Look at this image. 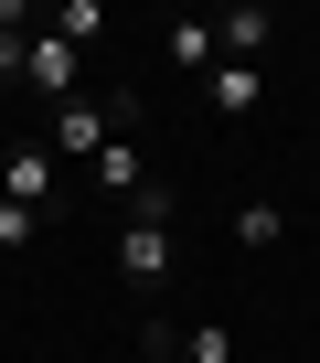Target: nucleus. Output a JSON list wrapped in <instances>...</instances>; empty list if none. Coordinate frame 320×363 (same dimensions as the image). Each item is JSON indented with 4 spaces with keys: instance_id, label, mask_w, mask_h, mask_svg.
I'll use <instances>...</instances> for the list:
<instances>
[{
    "instance_id": "nucleus-1",
    "label": "nucleus",
    "mask_w": 320,
    "mask_h": 363,
    "mask_svg": "<svg viewBox=\"0 0 320 363\" xmlns=\"http://www.w3.org/2000/svg\"><path fill=\"white\" fill-rule=\"evenodd\" d=\"M128 118H139V96H64V107H54V128H43V150L86 171V160H96V150L128 128Z\"/></svg>"
},
{
    "instance_id": "nucleus-2",
    "label": "nucleus",
    "mask_w": 320,
    "mask_h": 363,
    "mask_svg": "<svg viewBox=\"0 0 320 363\" xmlns=\"http://www.w3.org/2000/svg\"><path fill=\"white\" fill-rule=\"evenodd\" d=\"M118 267H128L139 289H171V278H182V235L160 225V214H128V225H118Z\"/></svg>"
},
{
    "instance_id": "nucleus-3",
    "label": "nucleus",
    "mask_w": 320,
    "mask_h": 363,
    "mask_svg": "<svg viewBox=\"0 0 320 363\" xmlns=\"http://www.w3.org/2000/svg\"><path fill=\"white\" fill-rule=\"evenodd\" d=\"M54 193H64V160H54L43 139L0 150V203H33V214H54Z\"/></svg>"
},
{
    "instance_id": "nucleus-4",
    "label": "nucleus",
    "mask_w": 320,
    "mask_h": 363,
    "mask_svg": "<svg viewBox=\"0 0 320 363\" xmlns=\"http://www.w3.org/2000/svg\"><path fill=\"white\" fill-rule=\"evenodd\" d=\"M33 96H86V43H64V33H33V75H22Z\"/></svg>"
},
{
    "instance_id": "nucleus-5",
    "label": "nucleus",
    "mask_w": 320,
    "mask_h": 363,
    "mask_svg": "<svg viewBox=\"0 0 320 363\" xmlns=\"http://www.w3.org/2000/svg\"><path fill=\"white\" fill-rule=\"evenodd\" d=\"M86 182H96V193H118V203H139V193H149V150H139V139L118 128V139H107V150L86 160Z\"/></svg>"
},
{
    "instance_id": "nucleus-6",
    "label": "nucleus",
    "mask_w": 320,
    "mask_h": 363,
    "mask_svg": "<svg viewBox=\"0 0 320 363\" xmlns=\"http://www.w3.org/2000/svg\"><path fill=\"white\" fill-rule=\"evenodd\" d=\"M214 43H224V65H256V54L278 43V11H267V0H235V11L214 22Z\"/></svg>"
},
{
    "instance_id": "nucleus-7",
    "label": "nucleus",
    "mask_w": 320,
    "mask_h": 363,
    "mask_svg": "<svg viewBox=\"0 0 320 363\" xmlns=\"http://www.w3.org/2000/svg\"><path fill=\"white\" fill-rule=\"evenodd\" d=\"M203 96H214V118H256V96H267V65H214V75H203Z\"/></svg>"
},
{
    "instance_id": "nucleus-8",
    "label": "nucleus",
    "mask_w": 320,
    "mask_h": 363,
    "mask_svg": "<svg viewBox=\"0 0 320 363\" xmlns=\"http://www.w3.org/2000/svg\"><path fill=\"white\" fill-rule=\"evenodd\" d=\"M160 43H171V65H182V75H214V65H224V43H214V22H171Z\"/></svg>"
},
{
    "instance_id": "nucleus-9",
    "label": "nucleus",
    "mask_w": 320,
    "mask_h": 363,
    "mask_svg": "<svg viewBox=\"0 0 320 363\" xmlns=\"http://www.w3.org/2000/svg\"><path fill=\"white\" fill-rule=\"evenodd\" d=\"M235 246H246V257H278V246H288V214H278V203H235Z\"/></svg>"
},
{
    "instance_id": "nucleus-10",
    "label": "nucleus",
    "mask_w": 320,
    "mask_h": 363,
    "mask_svg": "<svg viewBox=\"0 0 320 363\" xmlns=\"http://www.w3.org/2000/svg\"><path fill=\"white\" fill-rule=\"evenodd\" d=\"M33 11H22V0H0V86H22L33 75V33H22Z\"/></svg>"
},
{
    "instance_id": "nucleus-11",
    "label": "nucleus",
    "mask_w": 320,
    "mask_h": 363,
    "mask_svg": "<svg viewBox=\"0 0 320 363\" xmlns=\"http://www.w3.org/2000/svg\"><path fill=\"white\" fill-rule=\"evenodd\" d=\"M182 363H235V320H182Z\"/></svg>"
},
{
    "instance_id": "nucleus-12",
    "label": "nucleus",
    "mask_w": 320,
    "mask_h": 363,
    "mask_svg": "<svg viewBox=\"0 0 320 363\" xmlns=\"http://www.w3.org/2000/svg\"><path fill=\"white\" fill-rule=\"evenodd\" d=\"M43 33H64V43H96V33H107V0H64Z\"/></svg>"
},
{
    "instance_id": "nucleus-13",
    "label": "nucleus",
    "mask_w": 320,
    "mask_h": 363,
    "mask_svg": "<svg viewBox=\"0 0 320 363\" xmlns=\"http://www.w3.org/2000/svg\"><path fill=\"white\" fill-rule=\"evenodd\" d=\"M33 235H43V214H33V203H0V257H22Z\"/></svg>"
}]
</instances>
